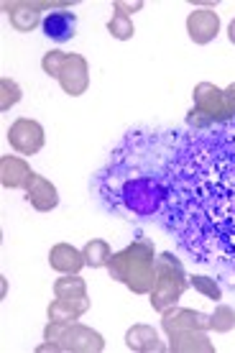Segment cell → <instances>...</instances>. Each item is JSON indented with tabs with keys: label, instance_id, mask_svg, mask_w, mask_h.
I'll return each instance as SVG.
<instances>
[{
	"label": "cell",
	"instance_id": "12",
	"mask_svg": "<svg viewBox=\"0 0 235 353\" xmlns=\"http://www.w3.org/2000/svg\"><path fill=\"white\" fill-rule=\"evenodd\" d=\"M220 31V16L210 8H194L187 16V34L194 44H210Z\"/></svg>",
	"mask_w": 235,
	"mask_h": 353
},
{
	"label": "cell",
	"instance_id": "16",
	"mask_svg": "<svg viewBox=\"0 0 235 353\" xmlns=\"http://www.w3.org/2000/svg\"><path fill=\"white\" fill-rule=\"evenodd\" d=\"M49 266L59 274H79V269L88 266V261H85V254L77 251L74 246H70V243H57L49 251Z\"/></svg>",
	"mask_w": 235,
	"mask_h": 353
},
{
	"label": "cell",
	"instance_id": "27",
	"mask_svg": "<svg viewBox=\"0 0 235 353\" xmlns=\"http://www.w3.org/2000/svg\"><path fill=\"white\" fill-rule=\"evenodd\" d=\"M225 105H227V113H230V118L235 121V82L225 90Z\"/></svg>",
	"mask_w": 235,
	"mask_h": 353
},
{
	"label": "cell",
	"instance_id": "21",
	"mask_svg": "<svg viewBox=\"0 0 235 353\" xmlns=\"http://www.w3.org/2000/svg\"><path fill=\"white\" fill-rule=\"evenodd\" d=\"M235 327V310L230 305H218L210 315V330L215 333H230Z\"/></svg>",
	"mask_w": 235,
	"mask_h": 353
},
{
	"label": "cell",
	"instance_id": "7",
	"mask_svg": "<svg viewBox=\"0 0 235 353\" xmlns=\"http://www.w3.org/2000/svg\"><path fill=\"white\" fill-rule=\"evenodd\" d=\"M8 141L18 154L34 157L44 149V128L31 118H18L16 123L8 128Z\"/></svg>",
	"mask_w": 235,
	"mask_h": 353
},
{
	"label": "cell",
	"instance_id": "28",
	"mask_svg": "<svg viewBox=\"0 0 235 353\" xmlns=\"http://www.w3.org/2000/svg\"><path fill=\"white\" fill-rule=\"evenodd\" d=\"M227 39H230V41L235 44V21L230 23V28H227Z\"/></svg>",
	"mask_w": 235,
	"mask_h": 353
},
{
	"label": "cell",
	"instance_id": "10",
	"mask_svg": "<svg viewBox=\"0 0 235 353\" xmlns=\"http://www.w3.org/2000/svg\"><path fill=\"white\" fill-rule=\"evenodd\" d=\"M161 327L166 330V336L176 333V330H210V315L174 305L161 312Z\"/></svg>",
	"mask_w": 235,
	"mask_h": 353
},
{
	"label": "cell",
	"instance_id": "14",
	"mask_svg": "<svg viewBox=\"0 0 235 353\" xmlns=\"http://www.w3.org/2000/svg\"><path fill=\"white\" fill-rule=\"evenodd\" d=\"M31 176H34V172H31L26 159H18V157L0 159V185L6 190H26Z\"/></svg>",
	"mask_w": 235,
	"mask_h": 353
},
{
	"label": "cell",
	"instance_id": "26",
	"mask_svg": "<svg viewBox=\"0 0 235 353\" xmlns=\"http://www.w3.org/2000/svg\"><path fill=\"white\" fill-rule=\"evenodd\" d=\"M143 8V3L141 0H136V3H123V0H115V10H121V13H136V10Z\"/></svg>",
	"mask_w": 235,
	"mask_h": 353
},
{
	"label": "cell",
	"instance_id": "25",
	"mask_svg": "<svg viewBox=\"0 0 235 353\" xmlns=\"http://www.w3.org/2000/svg\"><path fill=\"white\" fill-rule=\"evenodd\" d=\"M64 59H67V54L59 52V49H52V52L44 54L41 70H44L49 77H57V80H59V72H61V67H64Z\"/></svg>",
	"mask_w": 235,
	"mask_h": 353
},
{
	"label": "cell",
	"instance_id": "9",
	"mask_svg": "<svg viewBox=\"0 0 235 353\" xmlns=\"http://www.w3.org/2000/svg\"><path fill=\"white\" fill-rule=\"evenodd\" d=\"M3 8L10 18V26L21 31V34H28L34 31L44 18H41V10H59L52 3H26V0H18V3H3Z\"/></svg>",
	"mask_w": 235,
	"mask_h": 353
},
{
	"label": "cell",
	"instance_id": "18",
	"mask_svg": "<svg viewBox=\"0 0 235 353\" xmlns=\"http://www.w3.org/2000/svg\"><path fill=\"white\" fill-rule=\"evenodd\" d=\"M90 310V300H79V302H72V300H57L49 305V320H57V323H77L85 312Z\"/></svg>",
	"mask_w": 235,
	"mask_h": 353
},
{
	"label": "cell",
	"instance_id": "8",
	"mask_svg": "<svg viewBox=\"0 0 235 353\" xmlns=\"http://www.w3.org/2000/svg\"><path fill=\"white\" fill-rule=\"evenodd\" d=\"M59 85L61 90L72 97L85 95L90 88V67L88 59L82 54H67L64 59V67L59 72Z\"/></svg>",
	"mask_w": 235,
	"mask_h": 353
},
{
	"label": "cell",
	"instance_id": "4",
	"mask_svg": "<svg viewBox=\"0 0 235 353\" xmlns=\"http://www.w3.org/2000/svg\"><path fill=\"white\" fill-rule=\"evenodd\" d=\"M187 287H190V276L184 272L182 261L169 251L156 256V284L151 290V307L159 312L174 307Z\"/></svg>",
	"mask_w": 235,
	"mask_h": 353
},
{
	"label": "cell",
	"instance_id": "3",
	"mask_svg": "<svg viewBox=\"0 0 235 353\" xmlns=\"http://www.w3.org/2000/svg\"><path fill=\"white\" fill-rule=\"evenodd\" d=\"M108 272L115 282L125 284L133 294H151L156 284V251L154 243L143 236L133 241L131 246L113 254Z\"/></svg>",
	"mask_w": 235,
	"mask_h": 353
},
{
	"label": "cell",
	"instance_id": "5",
	"mask_svg": "<svg viewBox=\"0 0 235 353\" xmlns=\"http://www.w3.org/2000/svg\"><path fill=\"white\" fill-rule=\"evenodd\" d=\"M192 97H194V108L187 113V125L194 131H205V128L233 121L225 105V90L215 88L212 82H200Z\"/></svg>",
	"mask_w": 235,
	"mask_h": 353
},
{
	"label": "cell",
	"instance_id": "6",
	"mask_svg": "<svg viewBox=\"0 0 235 353\" xmlns=\"http://www.w3.org/2000/svg\"><path fill=\"white\" fill-rule=\"evenodd\" d=\"M59 345L64 353H100L105 348V338L82 323H64Z\"/></svg>",
	"mask_w": 235,
	"mask_h": 353
},
{
	"label": "cell",
	"instance_id": "22",
	"mask_svg": "<svg viewBox=\"0 0 235 353\" xmlns=\"http://www.w3.org/2000/svg\"><path fill=\"white\" fill-rule=\"evenodd\" d=\"M190 287H194V292L205 294V297H207V300H212V302L223 300V290H220L218 279H212V276L194 274V276H190Z\"/></svg>",
	"mask_w": 235,
	"mask_h": 353
},
{
	"label": "cell",
	"instance_id": "20",
	"mask_svg": "<svg viewBox=\"0 0 235 353\" xmlns=\"http://www.w3.org/2000/svg\"><path fill=\"white\" fill-rule=\"evenodd\" d=\"M82 254H85L88 266H92V269H103V266H108L110 259H113V251L108 246V241H100V239L90 241L88 246L82 248Z\"/></svg>",
	"mask_w": 235,
	"mask_h": 353
},
{
	"label": "cell",
	"instance_id": "24",
	"mask_svg": "<svg viewBox=\"0 0 235 353\" xmlns=\"http://www.w3.org/2000/svg\"><path fill=\"white\" fill-rule=\"evenodd\" d=\"M0 90H3V97H0V110H3V113L10 110L16 103H21V97H23L21 88H18L13 80H8V77H3V80H0Z\"/></svg>",
	"mask_w": 235,
	"mask_h": 353
},
{
	"label": "cell",
	"instance_id": "17",
	"mask_svg": "<svg viewBox=\"0 0 235 353\" xmlns=\"http://www.w3.org/2000/svg\"><path fill=\"white\" fill-rule=\"evenodd\" d=\"M125 345L131 351L139 353H164L169 351V345H164L159 341L156 330L151 325H133L128 333H125Z\"/></svg>",
	"mask_w": 235,
	"mask_h": 353
},
{
	"label": "cell",
	"instance_id": "13",
	"mask_svg": "<svg viewBox=\"0 0 235 353\" xmlns=\"http://www.w3.org/2000/svg\"><path fill=\"white\" fill-rule=\"evenodd\" d=\"M26 200L34 205V210L49 212L59 205V192H57V187H54L46 176L34 172V176H31V182H28V187H26Z\"/></svg>",
	"mask_w": 235,
	"mask_h": 353
},
{
	"label": "cell",
	"instance_id": "15",
	"mask_svg": "<svg viewBox=\"0 0 235 353\" xmlns=\"http://www.w3.org/2000/svg\"><path fill=\"white\" fill-rule=\"evenodd\" d=\"M169 351L174 353H215V345L205 330H176L169 333Z\"/></svg>",
	"mask_w": 235,
	"mask_h": 353
},
{
	"label": "cell",
	"instance_id": "1",
	"mask_svg": "<svg viewBox=\"0 0 235 353\" xmlns=\"http://www.w3.org/2000/svg\"><path fill=\"white\" fill-rule=\"evenodd\" d=\"M166 185L164 230L235 292V121L179 133Z\"/></svg>",
	"mask_w": 235,
	"mask_h": 353
},
{
	"label": "cell",
	"instance_id": "11",
	"mask_svg": "<svg viewBox=\"0 0 235 353\" xmlns=\"http://www.w3.org/2000/svg\"><path fill=\"white\" fill-rule=\"evenodd\" d=\"M41 31H44L46 39H52L57 44H64V41L74 39V34H77V13H72L70 8L52 10L41 21Z\"/></svg>",
	"mask_w": 235,
	"mask_h": 353
},
{
	"label": "cell",
	"instance_id": "2",
	"mask_svg": "<svg viewBox=\"0 0 235 353\" xmlns=\"http://www.w3.org/2000/svg\"><path fill=\"white\" fill-rule=\"evenodd\" d=\"M182 131H131L97 174L103 200L125 218H156L166 203V167Z\"/></svg>",
	"mask_w": 235,
	"mask_h": 353
},
{
	"label": "cell",
	"instance_id": "19",
	"mask_svg": "<svg viewBox=\"0 0 235 353\" xmlns=\"http://www.w3.org/2000/svg\"><path fill=\"white\" fill-rule=\"evenodd\" d=\"M54 294L59 300H72V302L88 300V284H85V279L79 274H64L61 279L54 282Z\"/></svg>",
	"mask_w": 235,
	"mask_h": 353
},
{
	"label": "cell",
	"instance_id": "23",
	"mask_svg": "<svg viewBox=\"0 0 235 353\" xmlns=\"http://www.w3.org/2000/svg\"><path fill=\"white\" fill-rule=\"evenodd\" d=\"M108 31H110V36H113V39H118V41H128V39L136 34L133 21L125 16V13H121V10H115L113 18L108 21Z\"/></svg>",
	"mask_w": 235,
	"mask_h": 353
}]
</instances>
